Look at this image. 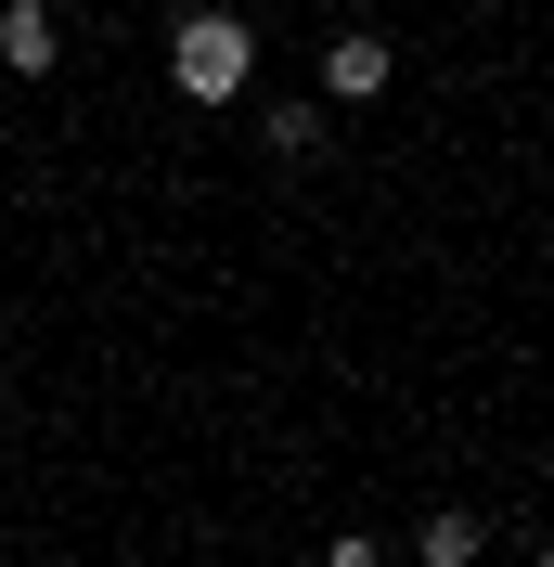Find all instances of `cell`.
<instances>
[{
  "label": "cell",
  "instance_id": "obj_3",
  "mask_svg": "<svg viewBox=\"0 0 554 567\" xmlns=\"http://www.w3.org/2000/svg\"><path fill=\"white\" fill-rule=\"evenodd\" d=\"M0 65H13V78H52V65H65V27H52L39 0H0Z\"/></svg>",
  "mask_w": 554,
  "mask_h": 567
},
{
  "label": "cell",
  "instance_id": "obj_2",
  "mask_svg": "<svg viewBox=\"0 0 554 567\" xmlns=\"http://www.w3.org/2000/svg\"><path fill=\"white\" fill-rule=\"evenodd\" d=\"M387 78H400V52H387L375 27L322 39V116H361V104H387Z\"/></svg>",
  "mask_w": 554,
  "mask_h": 567
},
{
  "label": "cell",
  "instance_id": "obj_1",
  "mask_svg": "<svg viewBox=\"0 0 554 567\" xmlns=\"http://www.w3.org/2000/svg\"><path fill=\"white\" fill-rule=\"evenodd\" d=\"M168 78H181V104H245V78H258V39H245L233 0H194L168 27Z\"/></svg>",
  "mask_w": 554,
  "mask_h": 567
},
{
  "label": "cell",
  "instance_id": "obj_5",
  "mask_svg": "<svg viewBox=\"0 0 554 567\" xmlns=\"http://www.w3.org/2000/svg\"><path fill=\"white\" fill-rule=\"evenodd\" d=\"M258 142H271L284 168H310V155H322L336 130H322V104H271V116H258Z\"/></svg>",
  "mask_w": 554,
  "mask_h": 567
},
{
  "label": "cell",
  "instance_id": "obj_4",
  "mask_svg": "<svg viewBox=\"0 0 554 567\" xmlns=\"http://www.w3.org/2000/svg\"><path fill=\"white\" fill-rule=\"evenodd\" d=\"M490 542H478V516H464V503H439V516H425L413 529V567H478Z\"/></svg>",
  "mask_w": 554,
  "mask_h": 567
},
{
  "label": "cell",
  "instance_id": "obj_6",
  "mask_svg": "<svg viewBox=\"0 0 554 567\" xmlns=\"http://www.w3.org/2000/svg\"><path fill=\"white\" fill-rule=\"evenodd\" d=\"M322 567H387V555H375V542H361V529H348V542H336V555H322Z\"/></svg>",
  "mask_w": 554,
  "mask_h": 567
},
{
  "label": "cell",
  "instance_id": "obj_7",
  "mask_svg": "<svg viewBox=\"0 0 554 567\" xmlns=\"http://www.w3.org/2000/svg\"><path fill=\"white\" fill-rule=\"evenodd\" d=\"M542 567H554V555H542Z\"/></svg>",
  "mask_w": 554,
  "mask_h": 567
}]
</instances>
